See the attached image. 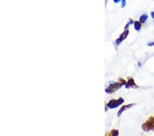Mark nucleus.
I'll return each mask as SVG.
<instances>
[{"label": "nucleus", "mask_w": 154, "mask_h": 136, "mask_svg": "<svg viewBox=\"0 0 154 136\" xmlns=\"http://www.w3.org/2000/svg\"><path fill=\"white\" fill-rule=\"evenodd\" d=\"M128 34H129V30H125L121 34L120 36H119V38L115 41V45L116 46H118L121 42L123 41L127 38V36H128Z\"/></svg>", "instance_id": "20e7f679"}, {"label": "nucleus", "mask_w": 154, "mask_h": 136, "mask_svg": "<svg viewBox=\"0 0 154 136\" xmlns=\"http://www.w3.org/2000/svg\"><path fill=\"white\" fill-rule=\"evenodd\" d=\"M125 4H126V1H125V0H123L122 4H121V7H122V8H124L125 6Z\"/></svg>", "instance_id": "9b49d317"}, {"label": "nucleus", "mask_w": 154, "mask_h": 136, "mask_svg": "<svg viewBox=\"0 0 154 136\" xmlns=\"http://www.w3.org/2000/svg\"><path fill=\"white\" fill-rule=\"evenodd\" d=\"M115 3H118V2H119V0H115Z\"/></svg>", "instance_id": "4468645a"}, {"label": "nucleus", "mask_w": 154, "mask_h": 136, "mask_svg": "<svg viewBox=\"0 0 154 136\" xmlns=\"http://www.w3.org/2000/svg\"><path fill=\"white\" fill-rule=\"evenodd\" d=\"M125 86L126 89H129L130 87H132V88H138V86L135 83V81H134V78L131 77L129 78L128 82H127L126 85Z\"/></svg>", "instance_id": "39448f33"}, {"label": "nucleus", "mask_w": 154, "mask_h": 136, "mask_svg": "<svg viewBox=\"0 0 154 136\" xmlns=\"http://www.w3.org/2000/svg\"><path fill=\"white\" fill-rule=\"evenodd\" d=\"M148 19V16L146 14H143V15L140 17V22L141 24L145 23L146 21Z\"/></svg>", "instance_id": "1a4fd4ad"}, {"label": "nucleus", "mask_w": 154, "mask_h": 136, "mask_svg": "<svg viewBox=\"0 0 154 136\" xmlns=\"http://www.w3.org/2000/svg\"><path fill=\"white\" fill-rule=\"evenodd\" d=\"M134 105H135V104H129V105H126L123 106V107H121L120 109H119V111H118V113H117L118 117H120L121 115L122 114L124 111H126L127 109H128L132 107Z\"/></svg>", "instance_id": "423d86ee"}, {"label": "nucleus", "mask_w": 154, "mask_h": 136, "mask_svg": "<svg viewBox=\"0 0 154 136\" xmlns=\"http://www.w3.org/2000/svg\"><path fill=\"white\" fill-rule=\"evenodd\" d=\"M151 17H152L153 19H154V11L153 12H151Z\"/></svg>", "instance_id": "f8f14e48"}, {"label": "nucleus", "mask_w": 154, "mask_h": 136, "mask_svg": "<svg viewBox=\"0 0 154 136\" xmlns=\"http://www.w3.org/2000/svg\"><path fill=\"white\" fill-rule=\"evenodd\" d=\"M134 28L136 30L139 31L141 28V27H142V24L140 23V21H134Z\"/></svg>", "instance_id": "6e6552de"}, {"label": "nucleus", "mask_w": 154, "mask_h": 136, "mask_svg": "<svg viewBox=\"0 0 154 136\" xmlns=\"http://www.w3.org/2000/svg\"><path fill=\"white\" fill-rule=\"evenodd\" d=\"M124 103V99L123 98H119V99H112L109 101L107 104V107L110 109H115Z\"/></svg>", "instance_id": "7ed1b4c3"}, {"label": "nucleus", "mask_w": 154, "mask_h": 136, "mask_svg": "<svg viewBox=\"0 0 154 136\" xmlns=\"http://www.w3.org/2000/svg\"><path fill=\"white\" fill-rule=\"evenodd\" d=\"M126 83H127V82L125 81V79L121 78L119 80L118 82L110 84V85L106 89L105 91L107 93H114V92H115L116 91L119 90L121 87H123V85H125Z\"/></svg>", "instance_id": "f257e3e1"}, {"label": "nucleus", "mask_w": 154, "mask_h": 136, "mask_svg": "<svg viewBox=\"0 0 154 136\" xmlns=\"http://www.w3.org/2000/svg\"><path fill=\"white\" fill-rule=\"evenodd\" d=\"M142 128L144 131H154V116H151L142 125Z\"/></svg>", "instance_id": "f03ea898"}, {"label": "nucleus", "mask_w": 154, "mask_h": 136, "mask_svg": "<svg viewBox=\"0 0 154 136\" xmlns=\"http://www.w3.org/2000/svg\"><path fill=\"white\" fill-rule=\"evenodd\" d=\"M149 46H154V41L153 42V43H149Z\"/></svg>", "instance_id": "ddd939ff"}, {"label": "nucleus", "mask_w": 154, "mask_h": 136, "mask_svg": "<svg viewBox=\"0 0 154 136\" xmlns=\"http://www.w3.org/2000/svg\"><path fill=\"white\" fill-rule=\"evenodd\" d=\"M134 24V21L131 19H130V21H129L128 23L127 24L126 26H125V30H127V29H128L127 28H128L129 26H130V24Z\"/></svg>", "instance_id": "9d476101"}, {"label": "nucleus", "mask_w": 154, "mask_h": 136, "mask_svg": "<svg viewBox=\"0 0 154 136\" xmlns=\"http://www.w3.org/2000/svg\"><path fill=\"white\" fill-rule=\"evenodd\" d=\"M119 131L116 129H113L111 131L107 133L105 136H119Z\"/></svg>", "instance_id": "0eeeda50"}]
</instances>
